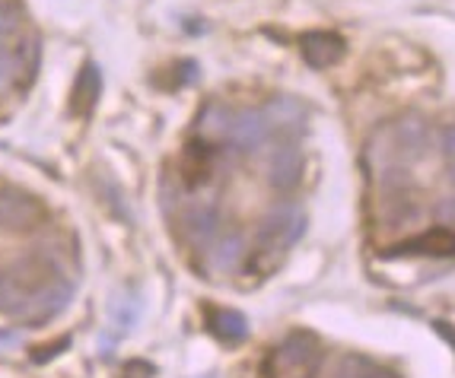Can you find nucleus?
Masks as SVG:
<instances>
[{"mask_svg": "<svg viewBox=\"0 0 455 378\" xmlns=\"http://www.w3.org/2000/svg\"><path fill=\"white\" fill-rule=\"evenodd\" d=\"M306 232V217L296 204H281L267 213L259 226V245L261 255H277L281 257L283 248L299 242V235Z\"/></svg>", "mask_w": 455, "mask_h": 378, "instance_id": "1", "label": "nucleus"}, {"mask_svg": "<svg viewBox=\"0 0 455 378\" xmlns=\"http://www.w3.org/2000/svg\"><path fill=\"white\" fill-rule=\"evenodd\" d=\"M274 363H277V372H287L293 378H312L319 369V347L309 334H290L274 353Z\"/></svg>", "mask_w": 455, "mask_h": 378, "instance_id": "2", "label": "nucleus"}, {"mask_svg": "<svg viewBox=\"0 0 455 378\" xmlns=\"http://www.w3.org/2000/svg\"><path fill=\"white\" fill-rule=\"evenodd\" d=\"M271 137V122L267 114L259 108H239L233 112V128H229V140L227 144L239 153H255L267 144Z\"/></svg>", "mask_w": 455, "mask_h": 378, "instance_id": "3", "label": "nucleus"}, {"mask_svg": "<svg viewBox=\"0 0 455 378\" xmlns=\"http://www.w3.org/2000/svg\"><path fill=\"white\" fill-rule=\"evenodd\" d=\"M303 178V153L293 140H283L267 156V182L277 191H296Z\"/></svg>", "mask_w": 455, "mask_h": 378, "instance_id": "4", "label": "nucleus"}, {"mask_svg": "<svg viewBox=\"0 0 455 378\" xmlns=\"http://www.w3.org/2000/svg\"><path fill=\"white\" fill-rule=\"evenodd\" d=\"M265 114H267V122H271V130H277L283 140H296L299 134H306L309 114H306V106L299 98H290V96L271 98Z\"/></svg>", "mask_w": 455, "mask_h": 378, "instance_id": "5", "label": "nucleus"}, {"mask_svg": "<svg viewBox=\"0 0 455 378\" xmlns=\"http://www.w3.org/2000/svg\"><path fill=\"white\" fill-rule=\"evenodd\" d=\"M182 232L195 248H211L220 235V210L213 204H191L182 213Z\"/></svg>", "mask_w": 455, "mask_h": 378, "instance_id": "6", "label": "nucleus"}, {"mask_svg": "<svg viewBox=\"0 0 455 378\" xmlns=\"http://www.w3.org/2000/svg\"><path fill=\"white\" fill-rule=\"evenodd\" d=\"M299 48H303V58L309 67L315 70H325V67H334V64L344 58V38L334 35V32H306L299 38Z\"/></svg>", "mask_w": 455, "mask_h": 378, "instance_id": "7", "label": "nucleus"}, {"mask_svg": "<svg viewBox=\"0 0 455 378\" xmlns=\"http://www.w3.org/2000/svg\"><path fill=\"white\" fill-rule=\"evenodd\" d=\"M217 162H220V146L201 137V140H191V144L185 146L182 175L188 178V185H207L213 178Z\"/></svg>", "mask_w": 455, "mask_h": 378, "instance_id": "8", "label": "nucleus"}, {"mask_svg": "<svg viewBox=\"0 0 455 378\" xmlns=\"http://www.w3.org/2000/svg\"><path fill=\"white\" fill-rule=\"evenodd\" d=\"M392 144L398 162H414L427 150V124L420 118H402L392 128Z\"/></svg>", "mask_w": 455, "mask_h": 378, "instance_id": "9", "label": "nucleus"}, {"mask_svg": "<svg viewBox=\"0 0 455 378\" xmlns=\"http://www.w3.org/2000/svg\"><path fill=\"white\" fill-rule=\"evenodd\" d=\"M392 257L402 255H427V257H452L455 255V232L449 229H433V232H424L411 242H402L398 248L388 251Z\"/></svg>", "mask_w": 455, "mask_h": 378, "instance_id": "10", "label": "nucleus"}, {"mask_svg": "<svg viewBox=\"0 0 455 378\" xmlns=\"http://www.w3.org/2000/svg\"><path fill=\"white\" fill-rule=\"evenodd\" d=\"M245 255H249V248H245V239L239 232H227V235H217L211 245V271L213 273H235L239 267H243Z\"/></svg>", "mask_w": 455, "mask_h": 378, "instance_id": "11", "label": "nucleus"}, {"mask_svg": "<svg viewBox=\"0 0 455 378\" xmlns=\"http://www.w3.org/2000/svg\"><path fill=\"white\" fill-rule=\"evenodd\" d=\"M99 92H102V74L92 61H86L80 67V76L74 83V96H70V106H74L76 114H90L92 106L99 102Z\"/></svg>", "mask_w": 455, "mask_h": 378, "instance_id": "12", "label": "nucleus"}, {"mask_svg": "<svg viewBox=\"0 0 455 378\" xmlns=\"http://www.w3.org/2000/svg\"><path fill=\"white\" fill-rule=\"evenodd\" d=\"M229 128H233V108H227L223 102H211L197 118V134L211 144H227Z\"/></svg>", "mask_w": 455, "mask_h": 378, "instance_id": "13", "label": "nucleus"}, {"mask_svg": "<svg viewBox=\"0 0 455 378\" xmlns=\"http://www.w3.org/2000/svg\"><path fill=\"white\" fill-rule=\"evenodd\" d=\"M207 327L227 343H239L249 337V321H245L243 311L235 309H211L207 311Z\"/></svg>", "mask_w": 455, "mask_h": 378, "instance_id": "14", "label": "nucleus"}, {"mask_svg": "<svg viewBox=\"0 0 455 378\" xmlns=\"http://www.w3.org/2000/svg\"><path fill=\"white\" fill-rule=\"evenodd\" d=\"M38 220V204H32L29 197L16 194V191H4L0 194V226H29Z\"/></svg>", "mask_w": 455, "mask_h": 378, "instance_id": "15", "label": "nucleus"}, {"mask_svg": "<svg viewBox=\"0 0 455 378\" xmlns=\"http://www.w3.org/2000/svg\"><path fill=\"white\" fill-rule=\"evenodd\" d=\"M20 10L13 4H0V45H7L10 38L20 32Z\"/></svg>", "mask_w": 455, "mask_h": 378, "instance_id": "16", "label": "nucleus"}, {"mask_svg": "<svg viewBox=\"0 0 455 378\" xmlns=\"http://www.w3.org/2000/svg\"><path fill=\"white\" fill-rule=\"evenodd\" d=\"M436 217L443 223H455V197H443L440 204H436Z\"/></svg>", "mask_w": 455, "mask_h": 378, "instance_id": "17", "label": "nucleus"}, {"mask_svg": "<svg viewBox=\"0 0 455 378\" xmlns=\"http://www.w3.org/2000/svg\"><path fill=\"white\" fill-rule=\"evenodd\" d=\"M443 153L455 162V124L452 128H446V134H443Z\"/></svg>", "mask_w": 455, "mask_h": 378, "instance_id": "18", "label": "nucleus"}, {"mask_svg": "<svg viewBox=\"0 0 455 378\" xmlns=\"http://www.w3.org/2000/svg\"><path fill=\"white\" fill-rule=\"evenodd\" d=\"M64 347H68V341H61V343H58V347H52V350H36V363H45V359H52V353H54V350H64Z\"/></svg>", "mask_w": 455, "mask_h": 378, "instance_id": "19", "label": "nucleus"}, {"mask_svg": "<svg viewBox=\"0 0 455 378\" xmlns=\"http://www.w3.org/2000/svg\"><path fill=\"white\" fill-rule=\"evenodd\" d=\"M452 185H455V162H452Z\"/></svg>", "mask_w": 455, "mask_h": 378, "instance_id": "20", "label": "nucleus"}, {"mask_svg": "<svg viewBox=\"0 0 455 378\" xmlns=\"http://www.w3.org/2000/svg\"><path fill=\"white\" fill-rule=\"evenodd\" d=\"M354 378H370V375H354Z\"/></svg>", "mask_w": 455, "mask_h": 378, "instance_id": "21", "label": "nucleus"}]
</instances>
